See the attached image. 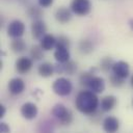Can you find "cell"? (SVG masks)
Returning <instances> with one entry per match:
<instances>
[{"mask_svg": "<svg viewBox=\"0 0 133 133\" xmlns=\"http://www.w3.org/2000/svg\"><path fill=\"white\" fill-rule=\"evenodd\" d=\"M99 98L96 92L90 89H83L78 92L75 99L76 109L83 114H91L99 107Z\"/></svg>", "mask_w": 133, "mask_h": 133, "instance_id": "obj_1", "label": "cell"}, {"mask_svg": "<svg viewBox=\"0 0 133 133\" xmlns=\"http://www.w3.org/2000/svg\"><path fill=\"white\" fill-rule=\"evenodd\" d=\"M51 114L62 126H69L73 122V113L61 103H57L52 107Z\"/></svg>", "mask_w": 133, "mask_h": 133, "instance_id": "obj_2", "label": "cell"}, {"mask_svg": "<svg viewBox=\"0 0 133 133\" xmlns=\"http://www.w3.org/2000/svg\"><path fill=\"white\" fill-rule=\"evenodd\" d=\"M52 90L54 91L55 95H57L59 97H66L72 92L73 84H72L71 80H69L68 78L59 77L53 82Z\"/></svg>", "mask_w": 133, "mask_h": 133, "instance_id": "obj_3", "label": "cell"}, {"mask_svg": "<svg viewBox=\"0 0 133 133\" xmlns=\"http://www.w3.org/2000/svg\"><path fill=\"white\" fill-rule=\"evenodd\" d=\"M70 8L73 11V14L83 17L90 12L91 2L90 0H72L70 4Z\"/></svg>", "mask_w": 133, "mask_h": 133, "instance_id": "obj_4", "label": "cell"}, {"mask_svg": "<svg viewBox=\"0 0 133 133\" xmlns=\"http://www.w3.org/2000/svg\"><path fill=\"white\" fill-rule=\"evenodd\" d=\"M24 32H25V24L20 20H14L7 26V35L12 38L22 37Z\"/></svg>", "mask_w": 133, "mask_h": 133, "instance_id": "obj_5", "label": "cell"}, {"mask_svg": "<svg viewBox=\"0 0 133 133\" xmlns=\"http://www.w3.org/2000/svg\"><path fill=\"white\" fill-rule=\"evenodd\" d=\"M32 65H33V59L31 57H26V56H22L18 58L15 63L16 71L22 75L27 74L32 69Z\"/></svg>", "mask_w": 133, "mask_h": 133, "instance_id": "obj_6", "label": "cell"}, {"mask_svg": "<svg viewBox=\"0 0 133 133\" xmlns=\"http://www.w3.org/2000/svg\"><path fill=\"white\" fill-rule=\"evenodd\" d=\"M31 34L32 37L35 39H41L46 33H47V26L46 23L42 20H33V22L31 23Z\"/></svg>", "mask_w": 133, "mask_h": 133, "instance_id": "obj_7", "label": "cell"}, {"mask_svg": "<svg viewBox=\"0 0 133 133\" xmlns=\"http://www.w3.org/2000/svg\"><path fill=\"white\" fill-rule=\"evenodd\" d=\"M20 112L22 114V116L26 119H33L36 117L37 113H38V109L37 106L32 103V102H26L21 106Z\"/></svg>", "mask_w": 133, "mask_h": 133, "instance_id": "obj_8", "label": "cell"}, {"mask_svg": "<svg viewBox=\"0 0 133 133\" xmlns=\"http://www.w3.org/2000/svg\"><path fill=\"white\" fill-rule=\"evenodd\" d=\"M7 88H8V91L14 96L21 95L25 89V82L20 77L12 78V79H10L8 81Z\"/></svg>", "mask_w": 133, "mask_h": 133, "instance_id": "obj_9", "label": "cell"}, {"mask_svg": "<svg viewBox=\"0 0 133 133\" xmlns=\"http://www.w3.org/2000/svg\"><path fill=\"white\" fill-rule=\"evenodd\" d=\"M72 10L71 8H68L65 6H60L55 10L54 17L55 20L60 24H66L72 19Z\"/></svg>", "mask_w": 133, "mask_h": 133, "instance_id": "obj_10", "label": "cell"}, {"mask_svg": "<svg viewBox=\"0 0 133 133\" xmlns=\"http://www.w3.org/2000/svg\"><path fill=\"white\" fill-rule=\"evenodd\" d=\"M112 73L126 79L129 74H130V66H129V63L124 61V60H118L116 62L113 63V66H112Z\"/></svg>", "mask_w": 133, "mask_h": 133, "instance_id": "obj_11", "label": "cell"}, {"mask_svg": "<svg viewBox=\"0 0 133 133\" xmlns=\"http://www.w3.org/2000/svg\"><path fill=\"white\" fill-rule=\"evenodd\" d=\"M86 88L92 90L96 94H101L105 90V81L102 77L99 76H92L86 86Z\"/></svg>", "mask_w": 133, "mask_h": 133, "instance_id": "obj_12", "label": "cell"}, {"mask_svg": "<svg viewBox=\"0 0 133 133\" xmlns=\"http://www.w3.org/2000/svg\"><path fill=\"white\" fill-rule=\"evenodd\" d=\"M103 130L108 133H114L119 129V121L114 116H106L102 123Z\"/></svg>", "mask_w": 133, "mask_h": 133, "instance_id": "obj_13", "label": "cell"}, {"mask_svg": "<svg viewBox=\"0 0 133 133\" xmlns=\"http://www.w3.org/2000/svg\"><path fill=\"white\" fill-rule=\"evenodd\" d=\"M55 60L57 62H65L68 60H70L71 54L69 51L68 47H63V46H55V51L53 54Z\"/></svg>", "mask_w": 133, "mask_h": 133, "instance_id": "obj_14", "label": "cell"}, {"mask_svg": "<svg viewBox=\"0 0 133 133\" xmlns=\"http://www.w3.org/2000/svg\"><path fill=\"white\" fill-rule=\"evenodd\" d=\"M116 104H117L116 97L111 96V95H108V96H105L104 98H102L101 103H100V107H101L102 111L109 112V111H111L116 106Z\"/></svg>", "mask_w": 133, "mask_h": 133, "instance_id": "obj_15", "label": "cell"}, {"mask_svg": "<svg viewBox=\"0 0 133 133\" xmlns=\"http://www.w3.org/2000/svg\"><path fill=\"white\" fill-rule=\"evenodd\" d=\"M56 41H57V37H55V36L52 35V34L46 33V34L39 39V45H41V47H42L45 51H49V50L53 49V48L56 46Z\"/></svg>", "mask_w": 133, "mask_h": 133, "instance_id": "obj_16", "label": "cell"}, {"mask_svg": "<svg viewBox=\"0 0 133 133\" xmlns=\"http://www.w3.org/2000/svg\"><path fill=\"white\" fill-rule=\"evenodd\" d=\"M37 73H38V75L41 77L49 78V77H51L53 75V73H55V71H54V64H52L51 62H48V61L42 62L37 66Z\"/></svg>", "mask_w": 133, "mask_h": 133, "instance_id": "obj_17", "label": "cell"}, {"mask_svg": "<svg viewBox=\"0 0 133 133\" xmlns=\"http://www.w3.org/2000/svg\"><path fill=\"white\" fill-rule=\"evenodd\" d=\"M27 49V45L25 43V41L21 37H17V38H14L10 43V50L14 52V53H23L25 52Z\"/></svg>", "mask_w": 133, "mask_h": 133, "instance_id": "obj_18", "label": "cell"}, {"mask_svg": "<svg viewBox=\"0 0 133 133\" xmlns=\"http://www.w3.org/2000/svg\"><path fill=\"white\" fill-rule=\"evenodd\" d=\"M27 16L32 20H38L42 19L44 16V11L42 9V6L39 5H29L27 7Z\"/></svg>", "mask_w": 133, "mask_h": 133, "instance_id": "obj_19", "label": "cell"}, {"mask_svg": "<svg viewBox=\"0 0 133 133\" xmlns=\"http://www.w3.org/2000/svg\"><path fill=\"white\" fill-rule=\"evenodd\" d=\"M78 49H79L81 54L87 55V54H90L94 51V45L89 39H86V38L81 39L78 43Z\"/></svg>", "mask_w": 133, "mask_h": 133, "instance_id": "obj_20", "label": "cell"}, {"mask_svg": "<svg viewBox=\"0 0 133 133\" xmlns=\"http://www.w3.org/2000/svg\"><path fill=\"white\" fill-rule=\"evenodd\" d=\"M44 51L45 50L41 47V45H33L29 51V55L33 60L38 61L44 58Z\"/></svg>", "mask_w": 133, "mask_h": 133, "instance_id": "obj_21", "label": "cell"}, {"mask_svg": "<svg viewBox=\"0 0 133 133\" xmlns=\"http://www.w3.org/2000/svg\"><path fill=\"white\" fill-rule=\"evenodd\" d=\"M95 72H96V68L90 69V70L87 71V72H83V73H81L80 76H79V82H80V84H81L82 86L86 87L87 84H88V82H89V80H90V78L94 76Z\"/></svg>", "mask_w": 133, "mask_h": 133, "instance_id": "obj_22", "label": "cell"}, {"mask_svg": "<svg viewBox=\"0 0 133 133\" xmlns=\"http://www.w3.org/2000/svg\"><path fill=\"white\" fill-rule=\"evenodd\" d=\"M113 60L111 57L109 56H105L101 59L100 61V69L105 72V73H108L109 71H112V66H113Z\"/></svg>", "mask_w": 133, "mask_h": 133, "instance_id": "obj_23", "label": "cell"}, {"mask_svg": "<svg viewBox=\"0 0 133 133\" xmlns=\"http://www.w3.org/2000/svg\"><path fill=\"white\" fill-rule=\"evenodd\" d=\"M63 63V73L66 74V75H74L76 72H77V62H75L74 60H68L65 62H62Z\"/></svg>", "mask_w": 133, "mask_h": 133, "instance_id": "obj_24", "label": "cell"}, {"mask_svg": "<svg viewBox=\"0 0 133 133\" xmlns=\"http://www.w3.org/2000/svg\"><path fill=\"white\" fill-rule=\"evenodd\" d=\"M109 82H110V84H111L112 86H114V87H121V86L124 85L125 79L112 73V74L109 76Z\"/></svg>", "mask_w": 133, "mask_h": 133, "instance_id": "obj_25", "label": "cell"}, {"mask_svg": "<svg viewBox=\"0 0 133 133\" xmlns=\"http://www.w3.org/2000/svg\"><path fill=\"white\" fill-rule=\"evenodd\" d=\"M56 46H63V47L70 48L71 42H70L69 37H66L65 35H59L57 37V41H56Z\"/></svg>", "mask_w": 133, "mask_h": 133, "instance_id": "obj_26", "label": "cell"}, {"mask_svg": "<svg viewBox=\"0 0 133 133\" xmlns=\"http://www.w3.org/2000/svg\"><path fill=\"white\" fill-rule=\"evenodd\" d=\"M41 126L42 128H39V131H43V132H52L54 130L53 124L50 121H44L43 123H41Z\"/></svg>", "mask_w": 133, "mask_h": 133, "instance_id": "obj_27", "label": "cell"}, {"mask_svg": "<svg viewBox=\"0 0 133 133\" xmlns=\"http://www.w3.org/2000/svg\"><path fill=\"white\" fill-rule=\"evenodd\" d=\"M54 0H37V3L39 6H42L43 8H48L53 4Z\"/></svg>", "mask_w": 133, "mask_h": 133, "instance_id": "obj_28", "label": "cell"}, {"mask_svg": "<svg viewBox=\"0 0 133 133\" xmlns=\"http://www.w3.org/2000/svg\"><path fill=\"white\" fill-rule=\"evenodd\" d=\"M9 130H10V128L6 123H4V122L0 123V132L1 133H7V132H9Z\"/></svg>", "mask_w": 133, "mask_h": 133, "instance_id": "obj_29", "label": "cell"}, {"mask_svg": "<svg viewBox=\"0 0 133 133\" xmlns=\"http://www.w3.org/2000/svg\"><path fill=\"white\" fill-rule=\"evenodd\" d=\"M5 113H6V107L3 104H1L0 105V119L5 116Z\"/></svg>", "mask_w": 133, "mask_h": 133, "instance_id": "obj_30", "label": "cell"}, {"mask_svg": "<svg viewBox=\"0 0 133 133\" xmlns=\"http://www.w3.org/2000/svg\"><path fill=\"white\" fill-rule=\"evenodd\" d=\"M129 26H130V28H131L132 31H133V19H130V20H129Z\"/></svg>", "mask_w": 133, "mask_h": 133, "instance_id": "obj_31", "label": "cell"}, {"mask_svg": "<svg viewBox=\"0 0 133 133\" xmlns=\"http://www.w3.org/2000/svg\"><path fill=\"white\" fill-rule=\"evenodd\" d=\"M130 83H131V86H132V88H133V75L131 76V79H130Z\"/></svg>", "mask_w": 133, "mask_h": 133, "instance_id": "obj_32", "label": "cell"}, {"mask_svg": "<svg viewBox=\"0 0 133 133\" xmlns=\"http://www.w3.org/2000/svg\"><path fill=\"white\" fill-rule=\"evenodd\" d=\"M132 106H133V100H132Z\"/></svg>", "mask_w": 133, "mask_h": 133, "instance_id": "obj_33", "label": "cell"}]
</instances>
